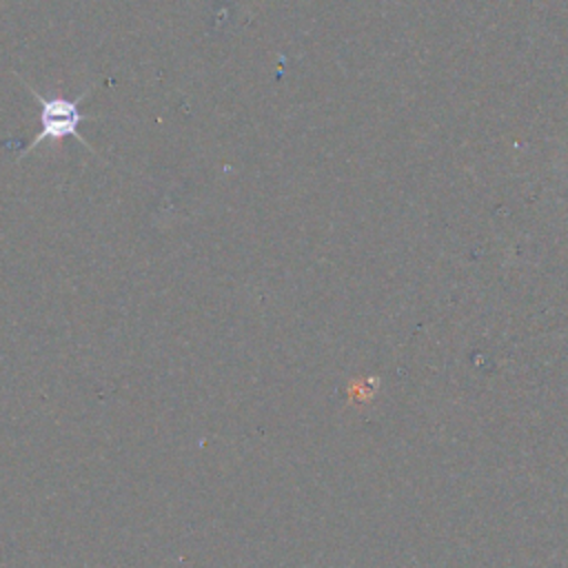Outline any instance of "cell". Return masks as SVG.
Listing matches in <instances>:
<instances>
[{"mask_svg":"<svg viewBox=\"0 0 568 568\" xmlns=\"http://www.w3.org/2000/svg\"><path fill=\"white\" fill-rule=\"evenodd\" d=\"M20 82L24 84V89L38 100V106H40V118H38V133L33 135V140L29 144L22 146L20 151V158H24L27 153H31L33 149H38L40 144L44 142H60V140H75L80 142L82 146H87L89 151L95 153V149L87 142V138L80 133V124L84 120H98L95 113H84L82 111V102L91 95L93 89H84L80 95L75 98H62V95H55V98H47L42 95L38 89H33L27 80L20 78Z\"/></svg>","mask_w":568,"mask_h":568,"instance_id":"1","label":"cell"}]
</instances>
